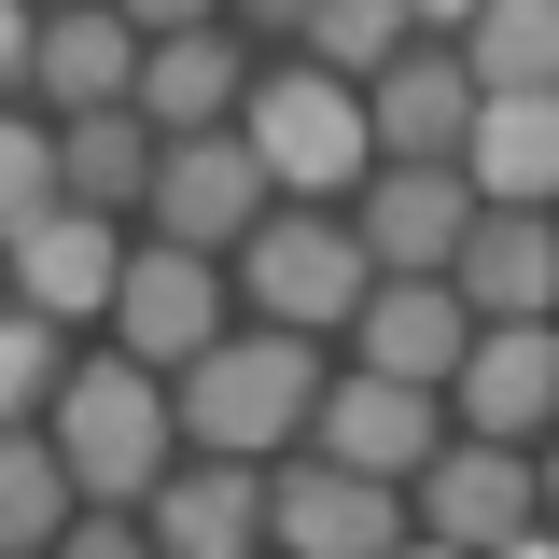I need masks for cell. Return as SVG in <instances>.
Returning a JSON list of instances; mask_svg holds the SVG:
<instances>
[{
    "label": "cell",
    "mask_w": 559,
    "mask_h": 559,
    "mask_svg": "<svg viewBox=\"0 0 559 559\" xmlns=\"http://www.w3.org/2000/svg\"><path fill=\"white\" fill-rule=\"evenodd\" d=\"M294 14H308V0H224V28H238V43H294Z\"/></svg>",
    "instance_id": "27"
},
{
    "label": "cell",
    "mask_w": 559,
    "mask_h": 559,
    "mask_svg": "<svg viewBox=\"0 0 559 559\" xmlns=\"http://www.w3.org/2000/svg\"><path fill=\"white\" fill-rule=\"evenodd\" d=\"M336 336L364 349L378 378H448V364H462V336H476V308H462L433 266H378V280H364V308H349Z\"/></svg>",
    "instance_id": "17"
},
{
    "label": "cell",
    "mask_w": 559,
    "mask_h": 559,
    "mask_svg": "<svg viewBox=\"0 0 559 559\" xmlns=\"http://www.w3.org/2000/svg\"><path fill=\"white\" fill-rule=\"evenodd\" d=\"M266 197H280V182L252 168V140H238V127H182V140H154V182H140L154 238H182V252H238V224H252Z\"/></svg>",
    "instance_id": "8"
},
{
    "label": "cell",
    "mask_w": 559,
    "mask_h": 559,
    "mask_svg": "<svg viewBox=\"0 0 559 559\" xmlns=\"http://www.w3.org/2000/svg\"><path fill=\"white\" fill-rule=\"evenodd\" d=\"M43 197H57V127L0 98V238H14V224H28Z\"/></svg>",
    "instance_id": "25"
},
{
    "label": "cell",
    "mask_w": 559,
    "mask_h": 559,
    "mask_svg": "<svg viewBox=\"0 0 559 559\" xmlns=\"http://www.w3.org/2000/svg\"><path fill=\"white\" fill-rule=\"evenodd\" d=\"M57 518H70V462H57V433H43V419H0V559L57 546Z\"/></svg>",
    "instance_id": "22"
},
{
    "label": "cell",
    "mask_w": 559,
    "mask_h": 559,
    "mask_svg": "<svg viewBox=\"0 0 559 559\" xmlns=\"http://www.w3.org/2000/svg\"><path fill=\"white\" fill-rule=\"evenodd\" d=\"M433 392H448V433H503V448H532V433L559 419V336H546V322H476L462 364H448Z\"/></svg>",
    "instance_id": "11"
},
{
    "label": "cell",
    "mask_w": 559,
    "mask_h": 559,
    "mask_svg": "<svg viewBox=\"0 0 559 559\" xmlns=\"http://www.w3.org/2000/svg\"><path fill=\"white\" fill-rule=\"evenodd\" d=\"M224 308H238V294H224V252L140 238L127 266H112V308H98V322H112L140 364H182V349H210V336H224Z\"/></svg>",
    "instance_id": "10"
},
{
    "label": "cell",
    "mask_w": 559,
    "mask_h": 559,
    "mask_svg": "<svg viewBox=\"0 0 559 559\" xmlns=\"http://www.w3.org/2000/svg\"><path fill=\"white\" fill-rule=\"evenodd\" d=\"M28 14H57V0H28Z\"/></svg>",
    "instance_id": "31"
},
{
    "label": "cell",
    "mask_w": 559,
    "mask_h": 559,
    "mask_svg": "<svg viewBox=\"0 0 559 559\" xmlns=\"http://www.w3.org/2000/svg\"><path fill=\"white\" fill-rule=\"evenodd\" d=\"M140 182H154V127H140L127 98L57 112V197H84V210H140Z\"/></svg>",
    "instance_id": "20"
},
{
    "label": "cell",
    "mask_w": 559,
    "mask_h": 559,
    "mask_svg": "<svg viewBox=\"0 0 559 559\" xmlns=\"http://www.w3.org/2000/svg\"><path fill=\"white\" fill-rule=\"evenodd\" d=\"M433 280H448L476 322H546V308H559V238H546V210H489V197H476Z\"/></svg>",
    "instance_id": "14"
},
{
    "label": "cell",
    "mask_w": 559,
    "mask_h": 559,
    "mask_svg": "<svg viewBox=\"0 0 559 559\" xmlns=\"http://www.w3.org/2000/svg\"><path fill=\"white\" fill-rule=\"evenodd\" d=\"M532 503H546V462L503 448V433H433L406 476V532L419 546H532Z\"/></svg>",
    "instance_id": "5"
},
{
    "label": "cell",
    "mask_w": 559,
    "mask_h": 559,
    "mask_svg": "<svg viewBox=\"0 0 559 559\" xmlns=\"http://www.w3.org/2000/svg\"><path fill=\"white\" fill-rule=\"evenodd\" d=\"M140 70V28L112 0H57V14H28V98L43 112H98V98H127Z\"/></svg>",
    "instance_id": "19"
},
{
    "label": "cell",
    "mask_w": 559,
    "mask_h": 559,
    "mask_svg": "<svg viewBox=\"0 0 559 559\" xmlns=\"http://www.w3.org/2000/svg\"><path fill=\"white\" fill-rule=\"evenodd\" d=\"M308 392H322V336H294V322H224L210 349L168 364V433H182V448L280 462L294 419H308Z\"/></svg>",
    "instance_id": "1"
},
{
    "label": "cell",
    "mask_w": 559,
    "mask_h": 559,
    "mask_svg": "<svg viewBox=\"0 0 559 559\" xmlns=\"http://www.w3.org/2000/svg\"><path fill=\"white\" fill-rule=\"evenodd\" d=\"M448 57L476 70V98L489 84H559V0H476L448 28Z\"/></svg>",
    "instance_id": "21"
},
{
    "label": "cell",
    "mask_w": 559,
    "mask_h": 559,
    "mask_svg": "<svg viewBox=\"0 0 559 559\" xmlns=\"http://www.w3.org/2000/svg\"><path fill=\"white\" fill-rule=\"evenodd\" d=\"M462 168L448 154H378L364 182H349V238H364V266H448V238H462Z\"/></svg>",
    "instance_id": "15"
},
{
    "label": "cell",
    "mask_w": 559,
    "mask_h": 559,
    "mask_svg": "<svg viewBox=\"0 0 559 559\" xmlns=\"http://www.w3.org/2000/svg\"><path fill=\"white\" fill-rule=\"evenodd\" d=\"M448 168L489 210H546L559 197V84H489L462 112V140H448Z\"/></svg>",
    "instance_id": "13"
},
{
    "label": "cell",
    "mask_w": 559,
    "mask_h": 559,
    "mask_svg": "<svg viewBox=\"0 0 559 559\" xmlns=\"http://www.w3.org/2000/svg\"><path fill=\"white\" fill-rule=\"evenodd\" d=\"M70 322H43V308H0V419H43V392H57V364H70Z\"/></svg>",
    "instance_id": "24"
},
{
    "label": "cell",
    "mask_w": 559,
    "mask_h": 559,
    "mask_svg": "<svg viewBox=\"0 0 559 559\" xmlns=\"http://www.w3.org/2000/svg\"><path fill=\"white\" fill-rule=\"evenodd\" d=\"M112 266H127V238H112V210H84V197H43L0 238L14 308H43V322H98V308H112Z\"/></svg>",
    "instance_id": "12"
},
{
    "label": "cell",
    "mask_w": 559,
    "mask_h": 559,
    "mask_svg": "<svg viewBox=\"0 0 559 559\" xmlns=\"http://www.w3.org/2000/svg\"><path fill=\"white\" fill-rule=\"evenodd\" d=\"M112 14H127L140 43H154V28H197V14H224V0H112Z\"/></svg>",
    "instance_id": "29"
},
{
    "label": "cell",
    "mask_w": 559,
    "mask_h": 559,
    "mask_svg": "<svg viewBox=\"0 0 559 559\" xmlns=\"http://www.w3.org/2000/svg\"><path fill=\"white\" fill-rule=\"evenodd\" d=\"M0 98H28V0H0Z\"/></svg>",
    "instance_id": "28"
},
{
    "label": "cell",
    "mask_w": 559,
    "mask_h": 559,
    "mask_svg": "<svg viewBox=\"0 0 559 559\" xmlns=\"http://www.w3.org/2000/svg\"><path fill=\"white\" fill-rule=\"evenodd\" d=\"M224 127L252 140V168H266L280 197H322V210L378 168V140H364V84H336V70H252Z\"/></svg>",
    "instance_id": "4"
},
{
    "label": "cell",
    "mask_w": 559,
    "mask_h": 559,
    "mask_svg": "<svg viewBox=\"0 0 559 559\" xmlns=\"http://www.w3.org/2000/svg\"><path fill=\"white\" fill-rule=\"evenodd\" d=\"M462 112H476V70L448 57L433 28H406L392 57L364 70V140H378V154H448V140H462Z\"/></svg>",
    "instance_id": "18"
},
{
    "label": "cell",
    "mask_w": 559,
    "mask_h": 559,
    "mask_svg": "<svg viewBox=\"0 0 559 559\" xmlns=\"http://www.w3.org/2000/svg\"><path fill=\"white\" fill-rule=\"evenodd\" d=\"M392 43H406V0H308V14H294V57L336 70V84H364Z\"/></svg>",
    "instance_id": "23"
},
{
    "label": "cell",
    "mask_w": 559,
    "mask_h": 559,
    "mask_svg": "<svg viewBox=\"0 0 559 559\" xmlns=\"http://www.w3.org/2000/svg\"><path fill=\"white\" fill-rule=\"evenodd\" d=\"M140 532H154L168 559H252V546H266V462H238V448H182V462H154Z\"/></svg>",
    "instance_id": "9"
},
{
    "label": "cell",
    "mask_w": 559,
    "mask_h": 559,
    "mask_svg": "<svg viewBox=\"0 0 559 559\" xmlns=\"http://www.w3.org/2000/svg\"><path fill=\"white\" fill-rule=\"evenodd\" d=\"M43 433H57V462H70V503H140L154 462H168V364H140V349L57 364Z\"/></svg>",
    "instance_id": "2"
},
{
    "label": "cell",
    "mask_w": 559,
    "mask_h": 559,
    "mask_svg": "<svg viewBox=\"0 0 559 559\" xmlns=\"http://www.w3.org/2000/svg\"><path fill=\"white\" fill-rule=\"evenodd\" d=\"M433 433H448V392H433V378H378V364H364V378H322L308 419H294V448H322L349 476H392V489L419 476Z\"/></svg>",
    "instance_id": "7"
},
{
    "label": "cell",
    "mask_w": 559,
    "mask_h": 559,
    "mask_svg": "<svg viewBox=\"0 0 559 559\" xmlns=\"http://www.w3.org/2000/svg\"><path fill=\"white\" fill-rule=\"evenodd\" d=\"M364 238H349V210L322 197H266L238 224V252H224V294L252 308V322H294V336H336L349 308H364Z\"/></svg>",
    "instance_id": "3"
},
{
    "label": "cell",
    "mask_w": 559,
    "mask_h": 559,
    "mask_svg": "<svg viewBox=\"0 0 559 559\" xmlns=\"http://www.w3.org/2000/svg\"><path fill=\"white\" fill-rule=\"evenodd\" d=\"M462 14H476V0H406V28H433V43H448Z\"/></svg>",
    "instance_id": "30"
},
{
    "label": "cell",
    "mask_w": 559,
    "mask_h": 559,
    "mask_svg": "<svg viewBox=\"0 0 559 559\" xmlns=\"http://www.w3.org/2000/svg\"><path fill=\"white\" fill-rule=\"evenodd\" d=\"M57 546H84V559H140L154 532H140V503H70V518H57Z\"/></svg>",
    "instance_id": "26"
},
{
    "label": "cell",
    "mask_w": 559,
    "mask_h": 559,
    "mask_svg": "<svg viewBox=\"0 0 559 559\" xmlns=\"http://www.w3.org/2000/svg\"><path fill=\"white\" fill-rule=\"evenodd\" d=\"M238 84H252V43H238L224 14H197V28H154V43H140L127 112H140L154 140H182V127H224V112H238Z\"/></svg>",
    "instance_id": "16"
},
{
    "label": "cell",
    "mask_w": 559,
    "mask_h": 559,
    "mask_svg": "<svg viewBox=\"0 0 559 559\" xmlns=\"http://www.w3.org/2000/svg\"><path fill=\"white\" fill-rule=\"evenodd\" d=\"M266 546H294V559H392V546H419V532H406V489L392 476H349V462H322V448H280Z\"/></svg>",
    "instance_id": "6"
}]
</instances>
